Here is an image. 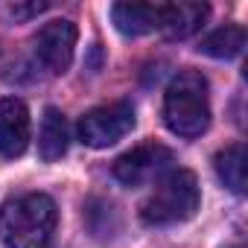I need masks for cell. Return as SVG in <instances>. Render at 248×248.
Returning a JSON list of instances; mask_svg holds the SVG:
<instances>
[{
  "mask_svg": "<svg viewBox=\"0 0 248 248\" xmlns=\"http://www.w3.org/2000/svg\"><path fill=\"white\" fill-rule=\"evenodd\" d=\"M30 146V108L18 96L0 99V158L15 161Z\"/></svg>",
  "mask_w": 248,
  "mask_h": 248,
  "instance_id": "52a82bcc",
  "label": "cell"
},
{
  "mask_svg": "<svg viewBox=\"0 0 248 248\" xmlns=\"http://www.w3.org/2000/svg\"><path fill=\"white\" fill-rule=\"evenodd\" d=\"M164 123L178 138H199L210 126V88L199 70H178L164 93Z\"/></svg>",
  "mask_w": 248,
  "mask_h": 248,
  "instance_id": "7a4b0ae2",
  "label": "cell"
},
{
  "mask_svg": "<svg viewBox=\"0 0 248 248\" xmlns=\"http://www.w3.org/2000/svg\"><path fill=\"white\" fill-rule=\"evenodd\" d=\"M213 167H216L219 181H222L231 193H236V196H242V193H245L248 178H245V146H242V143L225 146V149L216 155Z\"/></svg>",
  "mask_w": 248,
  "mask_h": 248,
  "instance_id": "8fae6325",
  "label": "cell"
},
{
  "mask_svg": "<svg viewBox=\"0 0 248 248\" xmlns=\"http://www.w3.org/2000/svg\"><path fill=\"white\" fill-rule=\"evenodd\" d=\"M132 129H135V108L132 102L120 99V102L96 105L79 120V140L91 149H108L117 140H123Z\"/></svg>",
  "mask_w": 248,
  "mask_h": 248,
  "instance_id": "277c9868",
  "label": "cell"
},
{
  "mask_svg": "<svg viewBox=\"0 0 248 248\" xmlns=\"http://www.w3.org/2000/svg\"><path fill=\"white\" fill-rule=\"evenodd\" d=\"M70 146V126L59 108H47L41 117V132H38V155L41 161H59L64 158Z\"/></svg>",
  "mask_w": 248,
  "mask_h": 248,
  "instance_id": "30bf717a",
  "label": "cell"
},
{
  "mask_svg": "<svg viewBox=\"0 0 248 248\" xmlns=\"http://www.w3.org/2000/svg\"><path fill=\"white\" fill-rule=\"evenodd\" d=\"M76 38H79V30L67 18L44 24L38 30V35H35V56H38V62L50 73H64L70 67V62H73Z\"/></svg>",
  "mask_w": 248,
  "mask_h": 248,
  "instance_id": "8992f818",
  "label": "cell"
},
{
  "mask_svg": "<svg viewBox=\"0 0 248 248\" xmlns=\"http://www.w3.org/2000/svg\"><path fill=\"white\" fill-rule=\"evenodd\" d=\"M59 210L47 193H24L0 207V242L6 248H50Z\"/></svg>",
  "mask_w": 248,
  "mask_h": 248,
  "instance_id": "6da1fadb",
  "label": "cell"
},
{
  "mask_svg": "<svg viewBox=\"0 0 248 248\" xmlns=\"http://www.w3.org/2000/svg\"><path fill=\"white\" fill-rule=\"evenodd\" d=\"M111 21L123 35H146L152 30H158L161 24V6H149V3H114L111 6Z\"/></svg>",
  "mask_w": 248,
  "mask_h": 248,
  "instance_id": "9c48e42d",
  "label": "cell"
},
{
  "mask_svg": "<svg viewBox=\"0 0 248 248\" xmlns=\"http://www.w3.org/2000/svg\"><path fill=\"white\" fill-rule=\"evenodd\" d=\"M202 202V190H199V178L190 170H170L155 190L149 193V199L140 207V219L146 225L155 228H167V225H178L196 216Z\"/></svg>",
  "mask_w": 248,
  "mask_h": 248,
  "instance_id": "3957f363",
  "label": "cell"
},
{
  "mask_svg": "<svg viewBox=\"0 0 248 248\" xmlns=\"http://www.w3.org/2000/svg\"><path fill=\"white\" fill-rule=\"evenodd\" d=\"M44 9H50L47 0H41V3H12V6H9V12H12L15 18H21V21L32 18V15H38V12H44Z\"/></svg>",
  "mask_w": 248,
  "mask_h": 248,
  "instance_id": "4fadbf2b",
  "label": "cell"
},
{
  "mask_svg": "<svg viewBox=\"0 0 248 248\" xmlns=\"http://www.w3.org/2000/svg\"><path fill=\"white\" fill-rule=\"evenodd\" d=\"M172 164H175L172 149L164 146V143L149 140V143H140V146H135L129 152H123L114 161L111 172H114V178L120 184H126V187H143L149 181H161L170 172Z\"/></svg>",
  "mask_w": 248,
  "mask_h": 248,
  "instance_id": "5b68a950",
  "label": "cell"
},
{
  "mask_svg": "<svg viewBox=\"0 0 248 248\" xmlns=\"http://www.w3.org/2000/svg\"><path fill=\"white\" fill-rule=\"evenodd\" d=\"M207 15H210L207 3H167V6H161V24H158V30L167 38L181 41V38L196 35L204 27Z\"/></svg>",
  "mask_w": 248,
  "mask_h": 248,
  "instance_id": "ba28073f",
  "label": "cell"
},
{
  "mask_svg": "<svg viewBox=\"0 0 248 248\" xmlns=\"http://www.w3.org/2000/svg\"><path fill=\"white\" fill-rule=\"evenodd\" d=\"M242 47H245V30L242 27H219L216 32H210L202 44H199V50L204 53V56H210V59H236L239 53H242Z\"/></svg>",
  "mask_w": 248,
  "mask_h": 248,
  "instance_id": "7c38bea8",
  "label": "cell"
}]
</instances>
